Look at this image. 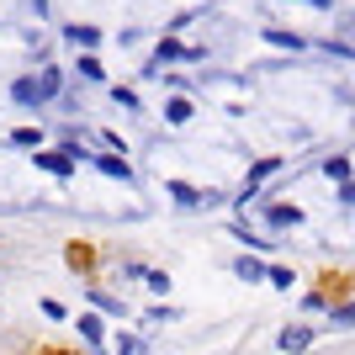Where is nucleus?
<instances>
[{
  "instance_id": "1",
  "label": "nucleus",
  "mask_w": 355,
  "mask_h": 355,
  "mask_svg": "<svg viewBox=\"0 0 355 355\" xmlns=\"http://www.w3.org/2000/svg\"><path fill=\"white\" fill-rule=\"evenodd\" d=\"M32 164H37V170H48V175H69V170H74V154H69V148H37V154H32Z\"/></svg>"
},
{
  "instance_id": "2",
  "label": "nucleus",
  "mask_w": 355,
  "mask_h": 355,
  "mask_svg": "<svg viewBox=\"0 0 355 355\" xmlns=\"http://www.w3.org/2000/svg\"><path fill=\"white\" fill-rule=\"evenodd\" d=\"M276 170H282V154H266V159H260L250 175H244V196H254V191H260V180H270Z\"/></svg>"
},
{
  "instance_id": "3",
  "label": "nucleus",
  "mask_w": 355,
  "mask_h": 355,
  "mask_svg": "<svg viewBox=\"0 0 355 355\" xmlns=\"http://www.w3.org/2000/svg\"><path fill=\"white\" fill-rule=\"evenodd\" d=\"M90 159H96V170H101V175L122 180V186H133V170H128V159H117V154H90Z\"/></svg>"
},
{
  "instance_id": "4",
  "label": "nucleus",
  "mask_w": 355,
  "mask_h": 355,
  "mask_svg": "<svg viewBox=\"0 0 355 355\" xmlns=\"http://www.w3.org/2000/svg\"><path fill=\"white\" fill-rule=\"evenodd\" d=\"M164 191L175 196L180 207H202V202H212V191H196V186H186V180H170V186H164Z\"/></svg>"
},
{
  "instance_id": "5",
  "label": "nucleus",
  "mask_w": 355,
  "mask_h": 355,
  "mask_svg": "<svg viewBox=\"0 0 355 355\" xmlns=\"http://www.w3.org/2000/svg\"><path fill=\"white\" fill-rule=\"evenodd\" d=\"M170 59H202V53H196V48H180V43H159V53H154V74H164Z\"/></svg>"
},
{
  "instance_id": "6",
  "label": "nucleus",
  "mask_w": 355,
  "mask_h": 355,
  "mask_svg": "<svg viewBox=\"0 0 355 355\" xmlns=\"http://www.w3.org/2000/svg\"><path fill=\"white\" fill-rule=\"evenodd\" d=\"M308 345H313V329H308V324H297V329H282V350H286V355L308 350Z\"/></svg>"
},
{
  "instance_id": "7",
  "label": "nucleus",
  "mask_w": 355,
  "mask_h": 355,
  "mask_svg": "<svg viewBox=\"0 0 355 355\" xmlns=\"http://www.w3.org/2000/svg\"><path fill=\"white\" fill-rule=\"evenodd\" d=\"M11 96H16V106H43V90H37V80H16Z\"/></svg>"
},
{
  "instance_id": "8",
  "label": "nucleus",
  "mask_w": 355,
  "mask_h": 355,
  "mask_svg": "<svg viewBox=\"0 0 355 355\" xmlns=\"http://www.w3.org/2000/svg\"><path fill=\"white\" fill-rule=\"evenodd\" d=\"M266 223H270V228H297V223H302V212H297V207H270Z\"/></svg>"
},
{
  "instance_id": "9",
  "label": "nucleus",
  "mask_w": 355,
  "mask_h": 355,
  "mask_svg": "<svg viewBox=\"0 0 355 355\" xmlns=\"http://www.w3.org/2000/svg\"><path fill=\"white\" fill-rule=\"evenodd\" d=\"M90 302L101 313H112V318H122V297H112V292H101V286H90Z\"/></svg>"
},
{
  "instance_id": "10",
  "label": "nucleus",
  "mask_w": 355,
  "mask_h": 355,
  "mask_svg": "<svg viewBox=\"0 0 355 355\" xmlns=\"http://www.w3.org/2000/svg\"><path fill=\"white\" fill-rule=\"evenodd\" d=\"M80 334H85V345H101V318H96V313H80Z\"/></svg>"
},
{
  "instance_id": "11",
  "label": "nucleus",
  "mask_w": 355,
  "mask_h": 355,
  "mask_svg": "<svg viewBox=\"0 0 355 355\" xmlns=\"http://www.w3.org/2000/svg\"><path fill=\"white\" fill-rule=\"evenodd\" d=\"M164 117L175 122V128H180V122H191V101H186V96H175V101L164 106Z\"/></svg>"
},
{
  "instance_id": "12",
  "label": "nucleus",
  "mask_w": 355,
  "mask_h": 355,
  "mask_svg": "<svg viewBox=\"0 0 355 355\" xmlns=\"http://www.w3.org/2000/svg\"><path fill=\"white\" fill-rule=\"evenodd\" d=\"M69 43L74 48H96V43H101V32H96V27H69Z\"/></svg>"
},
{
  "instance_id": "13",
  "label": "nucleus",
  "mask_w": 355,
  "mask_h": 355,
  "mask_svg": "<svg viewBox=\"0 0 355 355\" xmlns=\"http://www.w3.org/2000/svg\"><path fill=\"white\" fill-rule=\"evenodd\" d=\"M37 144H43L37 128H16V133H11V148H37Z\"/></svg>"
},
{
  "instance_id": "14",
  "label": "nucleus",
  "mask_w": 355,
  "mask_h": 355,
  "mask_svg": "<svg viewBox=\"0 0 355 355\" xmlns=\"http://www.w3.org/2000/svg\"><path fill=\"white\" fill-rule=\"evenodd\" d=\"M239 276H244V282H266V266H260V260H250V254H244V260H239Z\"/></svg>"
},
{
  "instance_id": "15",
  "label": "nucleus",
  "mask_w": 355,
  "mask_h": 355,
  "mask_svg": "<svg viewBox=\"0 0 355 355\" xmlns=\"http://www.w3.org/2000/svg\"><path fill=\"white\" fill-rule=\"evenodd\" d=\"M266 37H270V43H276V48H292V53H297V48H302V37H297V32H282V27H270Z\"/></svg>"
},
{
  "instance_id": "16",
  "label": "nucleus",
  "mask_w": 355,
  "mask_h": 355,
  "mask_svg": "<svg viewBox=\"0 0 355 355\" xmlns=\"http://www.w3.org/2000/svg\"><path fill=\"white\" fill-rule=\"evenodd\" d=\"M37 90H43V101H48V96H59V69H43V74H37Z\"/></svg>"
},
{
  "instance_id": "17",
  "label": "nucleus",
  "mask_w": 355,
  "mask_h": 355,
  "mask_svg": "<svg viewBox=\"0 0 355 355\" xmlns=\"http://www.w3.org/2000/svg\"><path fill=\"white\" fill-rule=\"evenodd\" d=\"M80 74H85V80H101V59H96V53H80Z\"/></svg>"
},
{
  "instance_id": "18",
  "label": "nucleus",
  "mask_w": 355,
  "mask_h": 355,
  "mask_svg": "<svg viewBox=\"0 0 355 355\" xmlns=\"http://www.w3.org/2000/svg\"><path fill=\"white\" fill-rule=\"evenodd\" d=\"M334 329H355V302H345V308H334Z\"/></svg>"
},
{
  "instance_id": "19",
  "label": "nucleus",
  "mask_w": 355,
  "mask_h": 355,
  "mask_svg": "<svg viewBox=\"0 0 355 355\" xmlns=\"http://www.w3.org/2000/svg\"><path fill=\"white\" fill-rule=\"evenodd\" d=\"M117 355H144V345H138L133 334H117Z\"/></svg>"
},
{
  "instance_id": "20",
  "label": "nucleus",
  "mask_w": 355,
  "mask_h": 355,
  "mask_svg": "<svg viewBox=\"0 0 355 355\" xmlns=\"http://www.w3.org/2000/svg\"><path fill=\"white\" fill-rule=\"evenodd\" d=\"M112 96H117V106H128V112H138V96H133V90H128V85H117V90H112Z\"/></svg>"
},
{
  "instance_id": "21",
  "label": "nucleus",
  "mask_w": 355,
  "mask_h": 355,
  "mask_svg": "<svg viewBox=\"0 0 355 355\" xmlns=\"http://www.w3.org/2000/svg\"><path fill=\"white\" fill-rule=\"evenodd\" d=\"M324 170H329V175H334V180H345V175H350V159H329Z\"/></svg>"
},
{
  "instance_id": "22",
  "label": "nucleus",
  "mask_w": 355,
  "mask_h": 355,
  "mask_svg": "<svg viewBox=\"0 0 355 355\" xmlns=\"http://www.w3.org/2000/svg\"><path fill=\"white\" fill-rule=\"evenodd\" d=\"M340 202H345V207H355V186H345V191H340Z\"/></svg>"
},
{
  "instance_id": "23",
  "label": "nucleus",
  "mask_w": 355,
  "mask_h": 355,
  "mask_svg": "<svg viewBox=\"0 0 355 355\" xmlns=\"http://www.w3.org/2000/svg\"><path fill=\"white\" fill-rule=\"evenodd\" d=\"M43 6H48V0H37V11H43Z\"/></svg>"
},
{
  "instance_id": "24",
  "label": "nucleus",
  "mask_w": 355,
  "mask_h": 355,
  "mask_svg": "<svg viewBox=\"0 0 355 355\" xmlns=\"http://www.w3.org/2000/svg\"><path fill=\"white\" fill-rule=\"evenodd\" d=\"M313 6H329V0H313Z\"/></svg>"
}]
</instances>
